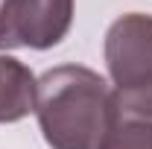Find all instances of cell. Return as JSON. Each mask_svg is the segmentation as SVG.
<instances>
[{
    "instance_id": "obj_5",
    "label": "cell",
    "mask_w": 152,
    "mask_h": 149,
    "mask_svg": "<svg viewBox=\"0 0 152 149\" xmlns=\"http://www.w3.org/2000/svg\"><path fill=\"white\" fill-rule=\"evenodd\" d=\"M102 149H152V123L117 114Z\"/></svg>"
},
{
    "instance_id": "obj_4",
    "label": "cell",
    "mask_w": 152,
    "mask_h": 149,
    "mask_svg": "<svg viewBox=\"0 0 152 149\" xmlns=\"http://www.w3.org/2000/svg\"><path fill=\"white\" fill-rule=\"evenodd\" d=\"M35 73L15 56H0V126L35 114Z\"/></svg>"
},
{
    "instance_id": "obj_1",
    "label": "cell",
    "mask_w": 152,
    "mask_h": 149,
    "mask_svg": "<svg viewBox=\"0 0 152 149\" xmlns=\"http://www.w3.org/2000/svg\"><path fill=\"white\" fill-rule=\"evenodd\" d=\"M38 129L50 149H102L114 120V91L82 64H58L38 76Z\"/></svg>"
},
{
    "instance_id": "obj_2",
    "label": "cell",
    "mask_w": 152,
    "mask_h": 149,
    "mask_svg": "<svg viewBox=\"0 0 152 149\" xmlns=\"http://www.w3.org/2000/svg\"><path fill=\"white\" fill-rule=\"evenodd\" d=\"M102 56L117 114L152 123V15H120L105 32Z\"/></svg>"
},
{
    "instance_id": "obj_3",
    "label": "cell",
    "mask_w": 152,
    "mask_h": 149,
    "mask_svg": "<svg viewBox=\"0 0 152 149\" xmlns=\"http://www.w3.org/2000/svg\"><path fill=\"white\" fill-rule=\"evenodd\" d=\"M76 0H0V50H50L73 26Z\"/></svg>"
}]
</instances>
